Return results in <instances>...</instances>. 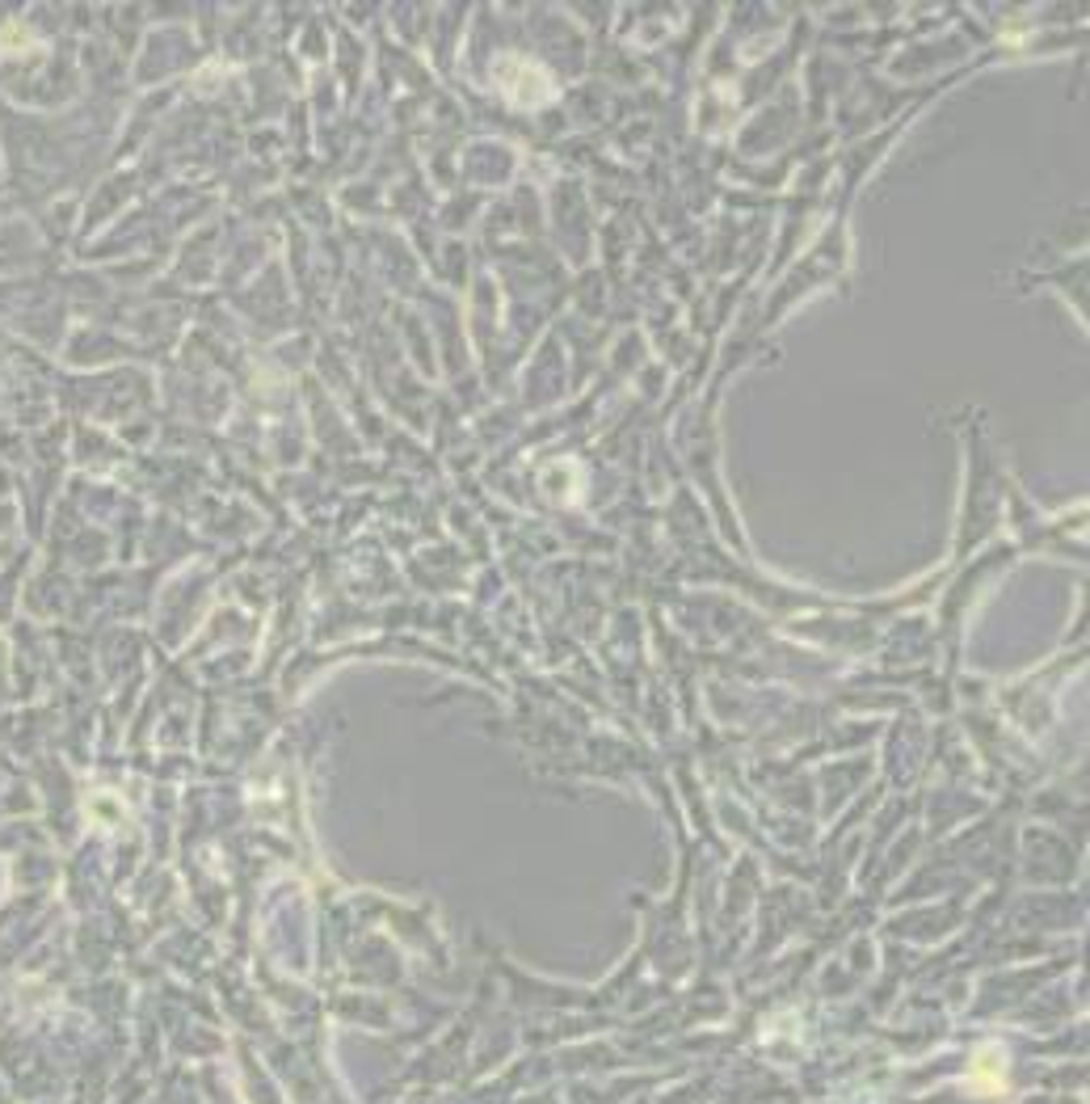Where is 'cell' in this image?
<instances>
[{
  "mask_svg": "<svg viewBox=\"0 0 1090 1104\" xmlns=\"http://www.w3.org/2000/svg\"><path fill=\"white\" fill-rule=\"evenodd\" d=\"M968 1087L977 1096H998L1007 1087V1050L998 1041H986L977 1054H973V1066H968Z\"/></svg>",
  "mask_w": 1090,
  "mask_h": 1104,
  "instance_id": "6da1fadb",
  "label": "cell"
}]
</instances>
